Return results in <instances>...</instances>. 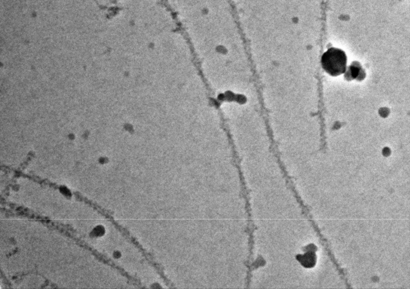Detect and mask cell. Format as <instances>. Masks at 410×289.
Masks as SVG:
<instances>
[{"mask_svg":"<svg viewBox=\"0 0 410 289\" xmlns=\"http://www.w3.org/2000/svg\"><path fill=\"white\" fill-rule=\"evenodd\" d=\"M317 247L312 244L305 247V253L303 255L298 254L296 256V259L299 261L303 267L306 268H311L314 267L317 261V256L316 251Z\"/></svg>","mask_w":410,"mask_h":289,"instance_id":"cell-2","label":"cell"},{"mask_svg":"<svg viewBox=\"0 0 410 289\" xmlns=\"http://www.w3.org/2000/svg\"><path fill=\"white\" fill-rule=\"evenodd\" d=\"M321 66L331 76H338L347 70V56L342 49L331 48L321 57Z\"/></svg>","mask_w":410,"mask_h":289,"instance_id":"cell-1","label":"cell"}]
</instances>
